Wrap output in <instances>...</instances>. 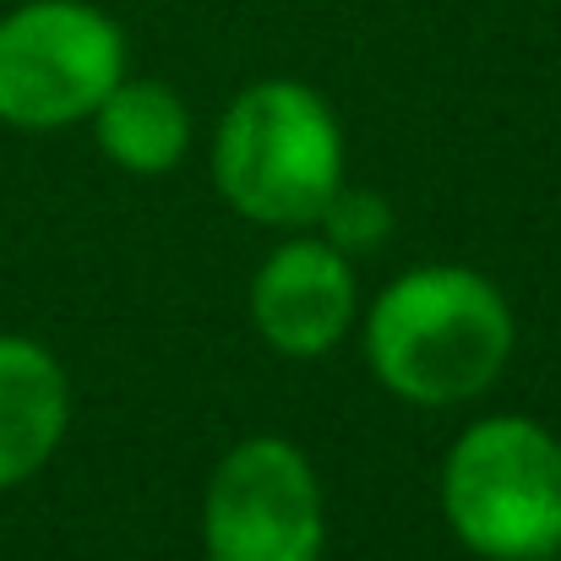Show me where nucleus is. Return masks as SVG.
<instances>
[{
  "label": "nucleus",
  "mask_w": 561,
  "mask_h": 561,
  "mask_svg": "<svg viewBox=\"0 0 561 561\" xmlns=\"http://www.w3.org/2000/svg\"><path fill=\"white\" fill-rule=\"evenodd\" d=\"M245 306H251V328L262 333V344L273 355L322 360L355 328V311H360L355 262L344 251H333L322 234H300L295 229L251 273Z\"/></svg>",
  "instance_id": "6"
},
{
  "label": "nucleus",
  "mask_w": 561,
  "mask_h": 561,
  "mask_svg": "<svg viewBox=\"0 0 561 561\" xmlns=\"http://www.w3.org/2000/svg\"><path fill=\"white\" fill-rule=\"evenodd\" d=\"M66 425H71L66 366L44 344L0 333V491L33 480L60 453Z\"/></svg>",
  "instance_id": "7"
},
{
  "label": "nucleus",
  "mask_w": 561,
  "mask_h": 561,
  "mask_svg": "<svg viewBox=\"0 0 561 561\" xmlns=\"http://www.w3.org/2000/svg\"><path fill=\"white\" fill-rule=\"evenodd\" d=\"M213 186L245 224L311 229L344 186V126L333 104L295 77L240 88L213 131Z\"/></svg>",
  "instance_id": "2"
},
{
  "label": "nucleus",
  "mask_w": 561,
  "mask_h": 561,
  "mask_svg": "<svg viewBox=\"0 0 561 561\" xmlns=\"http://www.w3.org/2000/svg\"><path fill=\"white\" fill-rule=\"evenodd\" d=\"M207 561H322L328 502L311 458L284 436L234 442L202 491Z\"/></svg>",
  "instance_id": "5"
},
{
  "label": "nucleus",
  "mask_w": 561,
  "mask_h": 561,
  "mask_svg": "<svg viewBox=\"0 0 561 561\" xmlns=\"http://www.w3.org/2000/svg\"><path fill=\"white\" fill-rule=\"evenodd\" d=\"M126 77V33L82 0H27L0 16V126L66 131Z\"/></svg>",
  "instance_id": "4"
},
{
  "label": "nucleus",
  "mask_w": 561,
  "mask_h": 561,
  "mask_svg": "<svg viewBox=\"0 0 561 561\" xmlns=\"http://www.w3.org/2000/svg\"><path fill=\"white\" fill-rule=\"evenodd\" d=\"M366 366L414 409H458L507 371L518 322L507 295L458 262L398 273L366 311Z\"/></svg>",
  "instance_id": "1"
},
{
  "label": "nucleus",
  "mask_w": 561,
  "mask_h": 561,
  "mask_svg": "<svg viewBox=\"0 0 561 561\" xmlns=\"http://www.w3.org/2000/svg\"><path fill=\"white\" fill-rule=\"evenodd\" d=\"M442 518L480 561H551L561 551V442L529 414H491L442 458Z\"/></svg>",
  "instance_id": "3"
},
{
  "label": "nucleus",
  "mask_w": 561,
  "mask_h": 561,
  "mask_svg": "<svg viewBox=\"0 0 561 561\" xmlns=\"http://www.w3.org/2000/svg\"><path fill=\"white\" fill-rule=\"evenodd\" d=\"M191 110L186 99L153 77H121L104 104L93 110V142L99 153L126 170V175H170L181 170L191 153Z\"/></svg>",
  "instance_id": "8"
},
{
  "label": "nucleus",
  "mask_w": 561,
  "mask_h": 561,
  "mask_svg": "<svg viewBox=\"0 0 561 561\" xmlns=\"http://www.w3.org/2000/svg\"><path fill=\"white\" fill-rule=\"evenodd\" d=\"M333 251H344L350 262L355 256H371L387 245V234H392V202L371 186H344L328 196V207H322V218L311 224Z\"/></svg>",
  "instance_id": "9"
}]
</instances>
